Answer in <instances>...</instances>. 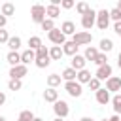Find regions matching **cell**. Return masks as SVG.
<instances>
[{
    "label": "cell",
    "mask_w": 121,
    "mask_h": 121,
    "mask_svg": "<svg viewBox=\"0 0 121 121\" xmlns=\"http://www.w3.org/2000/svg\"><path fill=\"white\" fill-rule=\"evenodd\" d=\"M36 66L38 68H47L49 62H51V57H49V49L45 45H42L40 49H36Z\"/></svg>",
    "instance_id": "1"
},
{
    "label": "cell",
    "mask_w": 121,
    "mask_h": 121,
    "mask_svg": "<svg viewBox=\"0 0 121 121\" xmlns=\"http://www.w3.org/2000/svg\"><path fill=\"white\" fill-rule=\"evenodd\" d=\"M30 17H32L34 23L42 25V21L47 17V15H45V6H42V4H34V6L30 8Z\"/></svg>",
    "instance_id": "2"
},
{
    "label": "cell",
    "mask_w": 121,
    "mask_h": 121,
    "mask_svg": "<svg viewBox=\"0 0 121 121\" xmlns=\"http://www.w3.org/2000/svg\"><path fill=\"white\" fill-rule=\"evenodd\" d=\"M64 91H66L70 96H74V98L81 96V93H83L81 83H79L78 79H74V81H64Z\"/></svg>",
    "instance_id": "3"
},
{
    "label": "cell",
    "mask_w": 121,
    "mask_h": 121,
    "mask_svg": "<svg viewBox=\"0 0 121 121\" xmlns=\"http://www.w3.org/2000/svg\"><path fill=\"white\" fill-rule=\"evenodd\" d=\"M47 38H49V42L55 43V45H64V43H66V36L62 34L60 28H53V30H49V32H47Z\"/></svg>",
    "instance_id": "4"
},
{
    "label": "cell",
    "mask_w": 121,
    "mask_h": 121,
    "mask_svg": "<svg viewBox=\"0 0 121 121\" xmlns=\"http://www.w3.org/2000/svg\"><path fill=\"white\" fill-rule=\"evenodd\" d=\"M93 25H96V11L95 9H89L85 15H81V26L85 30H91Z\"/></svg>",
    "instance_id": "5"
},
{
    "label": "cell",
    "mask_w": 121,
    "mask_h": 121,
    "mask_svg": "<svg viewBox=\"0 0 121 121\" xmlns=\"http://www.w3.org/2000/svg\"><path fill=\"white\" fill-rule=\"evenodd\" d=\"M108 25H110V11H108V9L96 11V26H98L100 30H106Z\"/></svg>",
    "instance_id": "6"
},
{
    "label": "cell",
    "mask_w": 121,
    "mask_h": 121,
    "mask_svg": "<svg viewBox=\"0 0 121 121\" xmlns=\"http://www.w3.org/2000/svg\"><path fill=\"white\" fill-rule=\"evenodd\" d=\"M72 42H76L78 45H87V43H91V42H93V34H91V32H87V30L76 32V34L72 36Z\"/></svg>",
    "instance_id": "7"
},
{
    "label": "cell",
    "mask_w": 121,
    "mask_h": 121,
    "mask_svg": "<svg viewBox=\"0 0 121 121\" xmlns=\"http://www.w3.org/2000/svg\"><path fill=\"white\" fill-rule=\"evenodd\" d=\"M53 112H55L57 117H62V119H64V117L70 113L68 102H64V100H57V102H53Z\"/></svg>",
    "instance_id": "8"
},
{
    "label": "cell",
    "mask_w": 121,
    "mask_h": 121,
    "mask_svg": "<svg viewBox=\"0 0 121 121\" xmlns=\"http://www.w3.org/2000/svg\"><path fill=\"white\" fill-rule=\"evenodd\" d=\"M26 74H28L26 64H17V66H11V70H9V79H23Z\"/></svg>",
    "instance_id": "9"
},
{
    "label": "cell",
    "mask_w": 121,
    "mask_h": 121,
    "mask_svg": "<svg viewBox=\"0 0 121 121\" xmlns=\"http://www.w3.org/2000/svg\"><path fill=\"white\" fill-rule=\"evenodd\" d=\"M106 89H108L110 93H117V91H121V78H117V76L108 78V79H106Z\"/></svg>",
    "instance_id": "10"
},
{
    "label": "cell",
    "mask_w": 121,
    "mask_h": 121,
    "mask_svg": "<svg viewBox=\"0 0 121 121\" xmlns=\"http://www.w3.org/2000/svg\"><path fill=\"white\" fill-rule=\"evenodd\" d=\"M95 96H96V102L98 104H102V106H106L108 102H112V96H110V91L108 89H98L96 93H95Z\"/></svg>",
    "instance_id": "11"
},
{
    "label": "cell",
    "mask_w": 121,
    "mask_h": 121,
    "mask_svg": "<svg viewBox=\"0 0 121 121\" xmlns=\"http://www.w3.org/2000/svg\"><path fill=\"white\" fill-rule=\"evenodd\" d=\"M112 66L110 64H102V66H98V70H96V74H95V78H98L100 81L102 79H108V78H112Z\"/></svg>",
    "instance_id": "12"
},
{
    "label": "cell",
    "mask_w": 121,
    "mask_h": 121,
    "mask_svg": "<svg viewBox=\"0 0 121 121\" xmlns=\"http://www.w3.org/2000/svg\"><path fill=\"white\" fill-rule=\"evenodd\" d=\"M70 62H72V68L79 72V70H83V68H85V62H87V59H85L83 55H74Z\"/></svg>",
    "instance_id": "13"
},
{
    "label": "cell",
    "mask_w": 121,
    "mask_h": 121,
    "mask_svg": "<svg viewBox=\"0 0 121 121\" xmlns=\"http://www.w3.org/2000/svg\"><path fill=\"white\" fill-rule=\"evenodd\" d=\"M43 100H45V102H57V100H59V91H57L55 87H47V89L43 91Z\"/></svg>",
    "instance_id": "14"
},
{
    "label": "cell",
    "mask_w": 121,
    "mask_h": 121,
    "mask_svg": "<svg viewBox=\"0 0 121 121\" xmlns=\"http://www.w3.org/2000/svg\"><path fill=\"white\" fill-rule=\"evenodd\" d=\"M34 60H36V51H34V49L28 47L26 51L21 53V62H23V64H30V62H34Z\"/></svg>",
    "instance_id": "15"
},
{
    "label": "cell",
    "mask_w": 121,
    "mask_h": 121,
    "mask_svg": "<svg viewBox=\"0 0 121 121\" xmlns=\"http://www.w3.org/2000/svg\"><path fill=\"white\" fill-rule=\"evenodd\" d=\"M78 47H79V45H78L76 42H72V40H70V42H66V43L62 45V51H64V55L74 57V55H78Z\"/></svg>",
    "instance_id": "16"
},
{
    "label": "cell",
    "mask_w": 121,
    "mask_h": 121,
    "mask_svg": "<svg viewBox=\"0 0 121 121\" xmlns=\"http://www.w3.org/2000/svg\"><path fill=\"white\" fill-rule=\"evenodd\" d=\"M60 30H62L64 36H74V34H76V25H74L72 21H64V23L60 25Z\"/></svg>",
    "instance_id": "17"
},
{
    "label": "cell",
    "mask_w": 121,
    "mask_h": 121,
    "mask_svg": "<svg viewBox=\"0 0 121 121\" xmlns=\"http://www.w3.org/2000/svg\"><path fill=\"white\" fill-rule=\"evenodd\" d=\"M60 78H62L64 81H74V79L78 78V70H74L72 66H68V68H64V70H62Z\"/></svg>",
    "instance_id": "18"
},
{
    "label": "cell",
    "mask_w": 121,
    "mask_h": 121,
    "mask_svg": "<svg viewBox=\"0 0 121 121\" xmlns=\"http://www.w3.org/2000/svg\"><path fill=\"white\" fill-rule=\"evenodd\" d=\"M62 55H64L62 45H53V47L49 49V57H51V60H60Z\"/></svg>",
    "instance_id": "19"
},
{
    "label": "cell",
    "mask_w": 121,
    "mask_h": 121,
    "mask_svg": "<svg viewBox=\"0 0 121 121\" xmlns=\"http://www.w3.org/2000/svg\"><path fill=\"white\" fill-rule=\"evenodd\" d=\"M6 60L11 64V66H17V64H23L21 62V53H17V51H9L8 55H6Z\"/></svg>",
    "instance_id": "20"
},
{
    "label": "cell",
    "mask_w": 121,
    "mask_h": 121,
    "mask_svg": "<svg viewBox=\"0 0 121 121\" xmlns=\"http://www.w3.org/2000/svg\"><path fill=\"white\" fill-rule=\"evenodd\" d=\"M45 15H47V19H57V17L60 15V8H59V6L49 4V6L45 8Z\"/></svg>",
    "instance_id": "21"
},
{
    "label": "cell",
    "mask_w": 121,
    "mask_h": 121,
    "mask_svg": "<svg viewBox=\"0 0 121 121\" xmlns=\"http://www.w3.org/2000/svg\"><path fill=\"white\" fill-rule=\"evenodd\" d=\"M98 47H100V53H110V51L113 49V42H112L110 38H102Z\"/></svg>",
    "instance_id": "22"
},
{
    "label": "cell",
    "mask_w": 121,
    "mask_h": 121,
    "mask_svg": "<svg viewBox=\"0 0 121 121\" xmlns=\"http://www.w3.org/2000/svg\"><path fill=\"white\" fill-rule=\"evenodd\" d=\"M6 45L9 47V51H17V49L21 47V38H19V36H9V40H8Z\"/></svg>",
    "instance_id": "23"
},
{
    "label": "cell",
    "mask_w": 121,
    "mask_h": 121,
    "mask_svg": "<svg viewBox=\"0 0 121 121\" xmlns=\"http://www.w3.org/2000/svg\"><path fill=\"white\" fill-rule=\"evenodd\" d=\"M98 53H100V51H98L96 47H93V45H89V47L85 49V53H83V57H85L87 60H93V62H95V59L98 57Z\"/></svg>",
    "instance_id": "24"
},
{
    "label": "cell",
    "mask_w": 121,
    "mask_h": 121,
    "mask_svg": "<svg viewBox=\"0 0 121 121\" xmlns=\"http://www.w3.org/2000/svg\"><path fill=\"white\" fill-rule=\"evenodd\" d=\"M76 79H78L81 85H83V83H89V81H91V72H89L87 68H83V70L78 72V78H76Z\"/></svg>",
    "instance_id": "25"
},
{
    "label": "cell",
    "mask_w": 121,
    "mask_h": 121,
    "mask_svg": "<svg viewBox=\"0 0 121 121\" xmlns=\"http://www.w3.org/2000/svg\"><path fill=\"white\" fill-rule=\"evenodd\" d=\"M0 13L6 15V17H11V15H15V6L9 4V2H6V4H2V11Z\"/></svg>",
    "instance_id": "26"
},
{
    "label": "cell",
    "mask_w": 121,
    "mask_h": 121,
    "mask_svg": "<svg viewBox=\"0 0 121 121\" xmlns=\"http://www.w3.org/2000/svg\"><path fill=\"white\" fill-rule=\"evenodd\" d=\"M28 47L34 49V51L40 49V47H42V38H40V36H30V38H28Z\"/></svg>",
    "instance_id": "27"
},
{
    "label": "cell",
    "mask_w": 121,
    "mask_h": 121,
    "mask_svg": "<svg viewBox=\"0 0 121 121\" xmlns=\"http://www.w3.org/2000/svg\"><path fill=\"white\" fill-rule=\"evenodd\" d=\"M60 81H62V78L59 74H49L47 76V85L49 87H57V85H60Z\"/></svg>",
    "instance_id": "28"
},
{
    "label": "cell",
    "mask_w": 121,
    "mask_h": 121,
    "mask_svg": "<svg viewBox=\"0 0 121 121\" xmlns=\"http://www.w3.org/2000/svg\"><path fill=\"white\" fill-rule=\"evenodd\" d=\"M8 89L9 91H21L23 89V81L21 79H9L8 81Z\"/></svg>",
    "instance_id": "29"
},
{
    "label": "cell",
    "mask_w": 121,
    "mask_h": 121,
    "mask_svg": "<svg viewBox=\"0 0 121 121\" xmlns=\"http://www.w3.org/2000/svg\"><path fill=\"white\" fill-rule=\"evenodd\" d=\"M17 121H34V113H32L30 110H23V112L19 113Z\"/></svg>",
    "instance_id": "30"
},
{
    "label": "cell",
    "mask_w": 121,
    "mask_h": 121,
    "mask_svg": "<svg viewBox=\"0 0 121 121\" xmlns=\"http://www.w3.org/2000/svg\"><path fill=\"white\" fill-rule=\"evenodd\" d=\"M89 9H91V6H89L87 2H78V4H76V11H78L79 15H85Z\"/></svg>",
    "instance_id": "31"
},
{
    "label": "cell",
    "mask_w": 121,
    "mask_h": 121,
    "mask_svg": "<svg viewBox=\"0 0 121 121\" xmlns=\"http://www.w3.org/2000/svg\"><path fill=\"white\" fill-rule=\"evenodd\" d=\"M112 104H113V112L119 115V113H121V95H115V96L112 98Z\"/></svg>",
    "instance_id": "32"
},
{
    "label": "cell",
    "mask_w": 121,
    "mask_h": 121,
    "mask_svg": "<svg viewBox=\"0 0 121 121\" xmlns=\"http://www.w3.org/2000/svg\"><path fill=\"white\" fill-rule=\"evenodd\" d=\"M40 26H42V30H47V32H49V30H53V28H55V23H53V19H47V17H45V19L42 21V25H40Z\"/></svg>",
    "instance_id": "33"
},
{
    "label": "cell",
    "mask_w": 121,
    "mask_h": 121,
    "mask_svg": "<svg viewBox=\"0 0 121 121\" xmlns=\"http://www.w3.org/2000/svg\"><path fill=\"white\" fill-rule=\"evenodd\" d=\"M95 64H96V66L108 64V55H106V53H98V57L95 59Z\"/></svg>",
    "instance_id": "34"
},
{
    "label": "cell",
    "mask_w": 121,
    "mask_h": 121,
    "mask_svg": "<svg viewBox=\"0 0 121 121\" xmlns=\"http://www.w3.org/2000/svg\"><path fill=\"white\" fill-rule=\"evenodd\" d=\"M110 21H121V9H117V8H113V9H110Z\"/></svg>",
    "instance_id": "35"
},
{
    "label": "cell",
    "mask_w": 121,
    "mask_h": 121,
    "mask_svg": "<svg viewBox=\"0 0 121 121\" xmlns=\"http://www.w3.org/2000/svg\"><path fill=\"white\" fill-rule=\"evenodd\" d=\"M87 85L91 87V91H95V93H96V91L100 89V79H98V78H91V81H89Z\"/></svg>",
    "instance_id": "36"
},
{
    "label": "cell",
    "mask_w": 121,
    "mask_h": 121,
    "mask_svg": "<svg viewBox=\"0 0 121 121\" xmlns=\"http://www.w3.org/2000/svg\"><path fill=\"white\" fill-rule=\"evenodd\" d=\"M74 6H76V0H62L60 2V8L62 9H72Z\"/></svg>",
    "instance_id": "37"
},
{
    "label": "cell",
    "mask_w": 121,
    "mask_h": 121,
    "mask_svg": "<svg viewBox=\"0 0 121 121\" xmlns=\"http://www.w3.org/2000/svg\"><path fill=\"white\" fill-rule=\"evenodd\" d=\"M8 40H9V34H8V30L0 28V43H8Z\"/></svg>",
    "instance_id": "38"
},
{
    "label": "cell",
    "mask_w": 121,
    "mask_h": 121,
    "mask_svg": "<svg viewBox=\"0 0 121 121\" xmlns=\"http://www.w3.org/2000/svg\"><path fill=\"white\" fill-rule=\"evenodd\" d=\"M113 30H115V34H117V36H121V21H117V23L113 25Z\"/></svg>",
    "instance_id": "39"
},
{
    "label": "cell",
    "mask_w": 121,
    "mask_h": 121,
    "mask_svg": "<svg viewBox=\"0 0 121 121\" xmlns=\"http://www.w3.org/2000/svg\"><path fill=\"white\" fill-rule=\"evenodd\" d=\"M6 23H8V17L0 13V28H4V26H6Z\"/></svg>",
    "instance_id": "40"
},
{
    "label": "cell",
    "mask_w": 121,
    "mask_h": 121,
    "mask_svg": "<svg viewBox=\"0 0 121 121\" xmlns=\"http://www.w3.org/2000/svg\"><path fill=\"white\" fill-rule=\"evenodd\" d=\"M108 121H121V117H119V115H117V113H115V115H112V117H110V119H108Z\"/></svg>",
    "instance_id": "41"
},
{
    "label": "cell",
    "mask_w": 121,
    "mask_h": 121,
    "mask_svg": "<svg viewBox=\"0 0 121 121\" xmlns=\"http://www.w3.org/2000/svg\"><path fill=\"white\" fill-rule=\"evenodd\" d=\"M4 102H6V95H4V93H2V91H0V106H2V104H4Z\"/></svg>",
    "instance_id": "42"
},
{
    "label": "cell",
    "mask_w": 121,
    "mask_h": 121,
    "mask_svg": "<svg viewBox=\"0 0 121 121\" xmlns=\"http://www.w3.org/2000/svg\"><path fill=\"white\" fill-rule=\"evenodd\" d=\"M49 2H51L53 6H60V2H62V0H49Z\"/></svg>",
    "instance_id": "43"
},
{
    "label": "cell",
    "mask_w": 121,
    "mask_h": 121,
    "mask_svg": "<svg viewBox=\"0 0 121 121\" xmlns=\"http://www.w3.org/2000/svg\"><path fill=\"white\" fill-rule=\"evenodd\" d=\"M117 66L121 68V51H119V55H117Z\"/></svg>",
    "instance_id": "44"
},
{
    "label": "cell",
    "mask_w": 121,
    "mask_h": 121,
    "mask_svg": "<svg viewBox=\"0 0 121 121\" xmlns=\"http://www.w3.org/2000/svg\"><path fill=\"white\" fill-rule=\"evenodd\" d=\"M79 121H95V119H91V117H87V115H85V117H81Z\"/></svg>",
    "instance_id": "45"
},
{
    "label": "cell",
    "mask_w": 121,
    "mask_h": 121,
    "mask_svg": "<svg viewBox=\"0 0 121 121\" xmlns=\"http://www.w3.org/2000/svg\"><path fill=\"white\" fill-rule=\"evenodd\" d=\"M53 121H64V119H62V117H55Z\"/></svg>",
    "instance_id": "46"
},
{
    "label": "cell",
    "mask_w": 121,
    "mask_h": 121,
    "mask_svg": "<svg viewBox=\"0 0 121 121\" xmlns=\"http://www.w3.org/2000/svg\"><path fill=\"white\" fill-rule=\"evenodd\" d=\"M34 121H43V119L42 117H34Z\"/></svg>",
    "instance_id": "47"
},
{
    "label": "cell",
    "mask_w": 121,
    "mask_h": 121,
    "mask_svg": "<svg viewBox=\"0 0 121 121\" xmlns=\"http://www.w3.org/2000/svg\"><path fill=\"white\" fill-rule=\"evenodd\" d=\"M117 9H121V0H119V2H117Z\"/></svg>",
    "instance_id": "48"
},
{
    "label": "cell",
    "mask_w": 121,
    "mask_h": 121,
    "mask_svg": "<svg viewBox=\"0 0 121 121\" xmlns=\"http://www.w3.org/2000/svg\"><path fill=\"white\" fill-rule=\"evenodd\" d=\"M0 121H6V117H4V115H0Z\"/></svg>",
    "instance_id": "49"
},
{
    "label": "cell",
    "mask_w": 121,
    "mask_h": 121,
    "mask_svg": "<svg viewBox=\"0 0 121 121\" xmlns=\"http://www.w3.org/2000/svg\"><path fill=\"white\" fill-rule=\"evenodd\" d=\"M102 121H108V119H102Z\"/></svg>",
    "instance_id": "50"
}]
</instances>
